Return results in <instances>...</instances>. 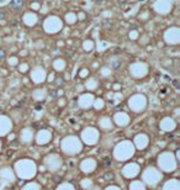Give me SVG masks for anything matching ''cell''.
<instances>
[{
  "instance_id": "5",
  "label": "cell",
  "mask_w": 180,
  "mask_h": 190,
  "mask_svg": "<svg viewBox=\"0 0 180 190\" xmlns=\"http://www.w3.org/2000/svg\"><path fill=\"white\" fill-rule=\"evenodd\" d=\"M62 148L67 154H77L81 150V144L75 137H68L63 141Z\"/></svg>"
},
{
  "instance_id": "20",
  "label": "cell",
  "mask_w": 180,
  "mask_h": 190,
  "mask_svg": "<svg viewBox=\"0 0 180 190\" xmlns=\"http://www.w3.org/2000/svg\"><path fill=\"white\" fill-rule=\"evenodd\" d=\"M80 185H81V188H83V189H87V190H88V189L93 185V180H91V179H89V178H85V179L81 180Z\"/></svg>"
},
{
  "instance_id": "4",
  "label": "cell",
  "mask_w": 180,
  "mask_h": 190,
  "mask_svg": "<svg viewBox=\"0 0 180 190\" xmlns=\"http://www.w3.org/2000/svg\"><path fill=\"white\" fill-rule=\"evenodd\" d=\"M115 158L118 159V161H126V159L131 158L134 154V148L132 146V143L130 142H122L120 143L117 147L115 148Z\"/></svg>"
},
{
  "instance_id": "13",
  "label": "cell",
  "mask_w": 180,
  "mask_h": 190,
  "mask_svg": "<svg viewBox=\"0 0 180 190\" xmlns=\"http://www.w3.org/2000/svg\"><path fill=\"white\" fill-rule=\"evenodd\" d=\"M50 138H51V135L48 133V131H41L38 133V136H37V142L40 144H44L50 141Z\"/></svg>"
},
{
  "instance_id": "18",
  "label": "cell",
  "mask_w": 180,
  "mask_h": 190,
  "mask_svg": "<svg viewBox=\"0 0 180 190\" xmlns=\"http://www.w3.org/2000/svg\"><path fill=\"white\" fill-rule=\"evenodd\" d=\"M174 127H175V122L173 120H170V119H165V120H163L162 128H164V130H173Z\"/></svg>"
},
{
  "instance_id": "14",
  "label": "cell",
  "mask_w": 180,
  "mask_h": 190,
  "mask_svg": "<svg viewBox=\"0 0 180 190\" xmlns=\"http://www.w3.org/2000/svg\"><path fill=\"white\" fill-rule=\"evenodd\" d=\"M32 136H33V133L31 130H28V128H25L24 131L21 132V140L24 141L25 143H28L30 141L32 140Z\"/></svg>"
},
{
  "instance_id": "12",
  "label": "cell",
  "mask_w": 180,
  "mask_h": 190,
  "mask_svg": "<svg viewBox=\"0 0 180 190\" xmlns=\"http://www.w3.org/2000/svg\"><path fill=\"white\" fill-rule=\"evenodd\" d=\"M163 190H180V183L178 179H170L164 184Z\"/></svg>"
},
{
  "instance_id": "22",
  "label": "cell",
  "mask_w": 180,
  "mask_h": 190,
  "mask_svg": "<svg viewBox=\"0 0 180 190\" xmlns=\"http://www.w3.org/2000/svg\"><path fill=\"white\" fill-rule=\"evenodd\" d=\"M105 190H121L118 187H116V185H111V187H107Z\"/></svg>"
},
{
  "instance_id": "2",
  "label": "cell",
  "mask_w": 180,
  "mask_h": 190,
  "mask_svg": "<svg viewBox=\"0 0 180 190\" xmlns=\"http://www.w3.org/2000/svg\"><path fill=\"white\" fill-rule=\"evenodd\" d=\"M162 178H163V174L160 173V170L154 168V167H148V168H146L143 174H142L143 183L147 184L148 187H156V185L162 180Z\"/></svg>"
},
{
  "instance_id": "24",
  "label": "cell",
  "mask_w": 180,
  "mask_h": 190,
  "mask_svg": "<svg viewBox=\"0 0 180 190\" xmlns=\"http://www.w3.org/2000/svg\"><path fill=\"white\" fill-rule=\"evenodd\" d=\"M4 57H5V51L0 50V58H4Z\"/></svg>"
},
{
  "instance_id": "9",
  "label": "cell",
  "mask_w": 180,
  "mask_h": 190,
  "mask_svg": "<svg viewBox=\"0 0 180 190\" xmlns=\"http://www.w3.org/2000/svg\"><path fill=\"white\" fill-rule=\"evenodd\" d=\"M96 168V161L94 158H87L80 163V169L84 173H91Z\"/></svg>"
},
{
  "instance_id": "7",
  "label": "cell",
  "mask_w": 180,
  "mask_h": 190,
  "mask_svg": "<svg viewBox=\"0 0 180 190\" xmlns=\"http://www.w3.org/2000/svg\"><path fill=\"white\" fill-rule=\"evenodd\" d=\"M14 181H15V174L13 172V169L9 168V167L0 169V184L6 187V185L13 184Z\"/></svg>"
},
{
  "instance_id": "15",
  "label": "cell",
  "mask_w": 180,
  "mask_h": 190,
  "mask_svg": "<svg viewBox=\"0 0 180 190\" xmlns=\"http://www.w3.org/2000/svg\"><path fill=\"white\" fill-rule=\"evenodd\" d=\"M130 190H146V185L141 180H134L130 184Z\"/></svg>"
},
{
  "instance_id": "6",
  "label": "cell",
  "mask_w": 180,
  "mask_h": 190,
  "mask_svg": "<svg viewBox=\"0 0 180 190\" xmlns=\"http://www.w3.org/2000/svg\"><path fill=\"white\" fill-rule=\"evenodd\" d=\"M44 164H46L47 169L56 172L62 167V159L58 154H50L44 158Z\"/></svg>"
},
{
  "instance_id": "17",
  "label": "cell",
  "mask_w": 180,
  "mask_h": 190,
  "mask_svg": "<svg viewBox=\"0 0 180 190\" xmlns=\"http://www.w3.org/2000/svg\"><path fill=\"white\" fill-rule=\"evenodd\" d=\"M11 9L15 11H19L24 7V0H11Z\"/></svg>"
},
{
  "instance_id": "3",
  "label": "cell",
  "mask_w": 180,
  "mask_h": 190,
  "mask_svg": "<svg viewBox=\"0 0 180 190\" xmlns=\"http://www.w3.org/2000/svg\"><path fill=\"white\" fill-rule=\"evenodd\" d=\"M158 166L159 168L163 170V172H173V170L177 168V159L173 156V153H169V152H165V153L160 154L158 158Z\"/></svg>"
},
{
  "instance_id": "8",
  "label": "cell",
  "mask_w": 180,
  "mask_h": 190,
  "mask_svg": "<svg viewBox=\"0 0 180 190\" xmlns=\"http://www.w3.org/2000/svg\"><path fill=\"white\" fill-rule=\"evenodd\" d=\"M138 173H140V167H138V164H136V163H128V164H126L122 169L123 177L128 178V179L137 177Z\"/></svg>"
},
{
  "instance_id": "23",
  "label": "cell",
  "mask_w": 180,
  "mask_h": 190,
  "mask_svg": "<svg viewBox=\"0 0 180 190\" xmlns=\"http://www.w3.org/2000/svg\"><path fill=\"white\" fill-rule=\"evenodd\" d=\"M88 190H100V188L99 187H93V185H91V187H90Z\"/></svg>"
},
{
  "instance_id": "1",
  "label": "cell",
  "mask_w": 180,
  "mask_h": 190,
  "mask_svg": "<svg viewBox=\"0 0 180 190\" xmlns=\"http://www.w3.org/2000/svg\"><path fill=\"white\" fill-rule=\"evenodd\" d=\"M15 172L22 179H31L36 175L37 167L30 159H21L15 164Z\"/></svg>"
},
{
  "instance_id": "16",
  "label": "cell",
  "mask_w": 180,
  "mask_h": 190,
  "mask_svg": "<svg viewBox=\"0 0 180 190\" xmlns=\"http://www.w3.org/2000/svg\"><path fill=\"white\" fill-rule=\"evenodd\" d=\"M127 121H128V117L126 116V114H117L116 115V122L120 126H126Z\"/></svg>"
},
{
  "instance_id": "25",
  "label": "cell",
  "mask_w": 180,
  "mask_h": 190,
  "mask_svg": "<svg viewBox=\"0 0 180 190\" xmlns=\"http://www.w3.org/2000/svg\"><path fill=\"white\" fill-rule=\"evenodd\" d=\"M95 1H96L97 4H101V3H104V1H105V0H95Z\"/></svg>"
},
{
  "instance_id": "19",
  "label": "cell",
  "mask_w": 180,
  "mask_h": 190,
  "mask_svg": "<svg viewBox=\"0 0 180 190\" xmlns=\"http://www.w3.org/2000/svg\"><path fill=\"white\" fill-rule=\"evenodd\" d=\"M21 190H40V185L37 183H33V181H32V183L26 184Z\"/></svg>"
},
{
  "instance_id": "26",
  "label": "cell",
  "mask_w": 180,
  "mask_h": 190,
  "mask_svg": "<svg viewBox=\"0 0 180 190\" xmlns=\"http://www.w3.org/2000/svg\"><path fill=\"white\" fill-rule=\"evenodd\" d=\"M4 16H5V13H0V19H3Z\"/></svg>"
},
{
  "instance_id": "21",
  "label": "cell",
  "mask_w": 180,
  "mask_h": 190,
  "mask_svg": "<svg viewBox=\"0 0 180 190\" xmlns=\"http://www.w3.org/2000/svg\"><path fill=\"white\" fill-rule=\"evenodd\" d=\"M57 190H75L74 189V187L72 184H69V183H63L61 184L59 187L57 188Z\"/></svg>"
},
{
  "instance_id": "11",
  "label": "cell",
  "mask_w": 180,
  "mask_h": 190,
  "mask_svg": "<svg viewBox=\"0 0 180 190\" xmlns=\"http://www.w3.org/2000/svg\"><path fill=\"white\" fill-rule=\"evenodd\" d=\"M134 143H136V146L137 148H140V150H143V148L147 147V144H148V138H147V136H144V135H138L136 137V140H134Z\"/></svg>"
},
{
  "instance_id": "10",
  "label": "cell",
  "mask_w": 180,
  "mask_h": 190,
  "mask_svg": "<svg viewBox=\"0 0 180 190\" xmlns=\"http://www.w3.org/2000/svg\"><path fill=\"white\" fill-rule=\"evenodd\" d=\"M83 138L88 144H94L97 140V132L95 128H87L83 133Z\"/></svg>"
}]
</instances>
